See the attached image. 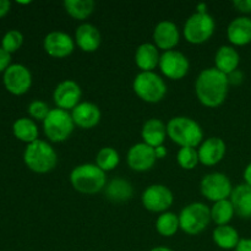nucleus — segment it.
<instances>
[{
	"mask_svg": "<svg viewBox=\"0 0 251 251\" xmlns=\"http://www.w3.org/2000/svg\"><path fill=\"white\" fill-rule=\"evenodd\" d=\"M82 91L80 85L74 80H64L58 83L53 92V100L56 108L64 110H73L80 104Z\"/></svg>",
	"mask_w": 251,
	"mask_h": 251,
	"instance_id": "4468645a",
	"label": "nucleus"
},
{
	"mask_svg": "<svg viewBox=\"0 0 251 251\" xmlns=\"http://www.w3.org/2000/svg\"><path fill=\"white\" fill-rule=\"evenodd\" d=\"M228 76V81H229V85H234V86H239L240 83L244 81V75H243L242 71L235 70L233 71L232 74H229Z\"/></svg>",
	"mask_w": 251,
	"mask_h": 251,
	"instance_id": "e433bc0d",
	"label": "nucleus"
},
{
	"mask_svg": "<svg viewBox=\"0 0 251 251\" xmlns=\"http://www.w3.org/2000/svg\"><path fill=\"white\" fill-rule=\"evenodd\" d=\"M43 48L49 56L63 59L70 55L75 49V39L61 31H51L44 37Z\"/></svg>",
	"mask_w": 251,
	"mask_h": 251,
	"instance_id": "ddd939ff",
	"label": "nucleus"
},
{
	"mask_svg": "<svg viewBox=\"0 0 251 251\" xmlns=\"http://www.w3.org/2000/svg\"><path fill=\"white\" fill-rule=\"evenodd\" d=\"M95 1L93 0H65L64 7L65 11L70 15L73 19L83 20L88 19L95 11Z\"/></svg>",
	"mask_w": 251,
	"mask_h": 251,
	"instance_id": "cd10ccee",
	"label": "nucleus"
},
{
	"mask_svg": "<svg viewBox=\"0 0 251 251\" xmlns=\"http://www.w3.org/2000/svg\"><path fill=\"white\" fill-rule=\"evenodd\" d=\"M27 112H28L29 117L34 120H38V122H44L47 117H48L49 112H50V108L43 100H32L31 103L27 107Z\"/></svg>",
	"mask_w": 251,
	"mask_h": 251,
	"instance_id": "72a5a7b5",
	"label": "nucleus"
},
{
	"mask_svg": "<svg viewBox=\"0 0 251 251\" xmlns=\"http://www.w3.org/2000/svg\"><path fill=\"white\" fill-rule=\"evenodd\" d=\"M11 65V54L5 51L4 49L0 47V73H5L9 66Z\"/></svg>",
	"mask_w": 251,
	"mask_h": 251,
	"instance_id": "f704fd0d",
	"label": "nucleus"
},
{
	"mask_svg": "<svg viewBox=\"0 0 251 251\" xmlns=\"http://www.w3.org/2000/svg\"><path fill=\"white\" fill-rule=\"evenodd\" d=\"M71 117L76 126L81 129H93L97 126L102 118L100 108L92 102H81L71 110Z\"/></svg>",
	"mask_w": 251,
	"mask_h": 251,
	"instance_id": "a211bd4d",
	"label": "nucleus"
},
{
	"mask_svg": "<svg viewBox=\"0 0 251 251\" xmlns=\"http://www.w3.org/2000/svg\"><path fill=\"white\" fill-rule=\"evenodd\" d=\"M158 48L153 43H142L135 53V63L141 73H151L159 65Z\"/></svg>",
	"mask_w": 251,
	"mask_h": 251,
	"instance_id": "4be33fe9",
	"label": "nucleus"
},
{
	"mask_svg": "<svg viewBox=\"0 0 251 251\" xmlns=\"http://www.w3.org/2000/svg\"><path fill=\"white\" fill-rule=\"evenodd\" d=\"M212 239L223 250H234L240 242L239 233L232 226H217L212 233Z\"/></svg>",
	"mask_w": 251,
	"mask_h": 251,
	"instance_id": "a878e982",
	"label": "nucleus"
},
{
	"mask_svg": "<svg viewBox=\"0 0 251 251\" xmlns=\"http://www.w3.org/2000/svg\"><path fill=\"white\" fill-rule=\"evenodd\" d=\"M19 2V4H24V5H26V4H29V2L31 1H17Z\"/></svg>",
	"mask_w": 251,
	"mask_h": 251,
	"instance_id": "c03bdc74",
	"label": "nucleus"
},
{
	"mask_svg": "<svg viewBox=\"0 0 251 251\" xmlns=\"http://www.w3.org/2000/svg\"><path fill=\"white\" fill-rule=\"evenodd\" d=\"M70 183L78 193L93 195L104 190L107 185V176L96 163H83L76 166L71 171Z\"/></svg>",
	"mask_w": 251,
	"mask_h": 251,
	"instance_id": "f03ea898",
	"label": "nucleus"
},
{
	"mask_svg": "<svg viewBox=\"0 0 251 251\" xmlns=\"http://www.w3.org/2000/svg\"><path fill=\"white\" fill-rule=\"evenodd\" d=\"M215 28V20L210 14L195 12L186 20L183 28V34L189 43L202 44L213 36Z\"/></svg>",
	"mask_w": 251,
	"mask_h": 251,
	"instance_id": "6e6552de",
	"label": "nucleus"
},
{
	"mask_svg": "<svg viewBox=\"0 0 251 251\" xmlns=\"http://www.w3.org/2000/svg\"><path fill=\"white\" fill-rule=\"evenodd\" d=\"M228 41L233 46H247L251 43V19L248 16H239L233 20L227 28Z\"/></svg>",
	"mask_w": 251,
	"mask_h": 251,
	"instance_id": "aec40b11",
	"label": "nucleus"
},
{
	"mask_svg": "<svg viewBox=\"0 0 251 251\" xmlns=\"http://www.w3.org/2000/svg\"><path fill=\"white\" fill-rule=\"evenodd\" d=\"M196 12H198V14H208L207 4H205V2H200V4L196 5Z\"/></svg>",
	"mask_w": 251,
	"mask_h": 251,
	"instance_id": "79ce46f5",
	"label": "nucleus"
},
{
	"mask_svg": "<svg viewBox=\"0 0 251 251\" xmlns=\"http://www.w3.org/2000/svg\"><path fill=\"white\" fill-rule=\"evenodd\" d=\"M229 91V81L226 74L216 68H208L199 74L195 81V93L202 105L217 108L225 103Z\"/></svg>",
	"mask_w": 251,
	"mask_h": 251,
	"instance_id": "f257e3e1",
	"label": "nucleus"
},
{
	"mask_svg": "<svg viewBox=\"0 0 251 251\" xmlns=\"http://www.w3.org/2000/svg\"><path fill=\"white\" fill-rule=\"evenodd\" d=\"M22 44H24V34L19 29H10L1 38V48L9 54L19 50Z\"/></svg>",
	"mask_w": 251,
	"mask_h": 251,
	"instance_id": "473e14b6",
	"label": "nucleus"
},
{
	"mask_svg": "<svg viewBox=\"0 0 251 251\" xmlns=\"http://www.w3.org/2000/svg\"><path fill=\"white\" fill-rule=\"evenodd\" d=\"M227 146L221 137H208L199 146V159L203 166H216L226 156Z\"/></svg>",
	"mask_w": 251,
	"mask_h": 251,
	"instance_id": "f3484780",
	"label": "nucleus"
},
{
	"mask_svg": "<svg viewBox=\"0 0 251 251\" xmlns=\"http://www.w3.org/2000/svg\"><path fill=\"white\" fill-rule=\"evenodd\" d=\"M156 229L162 237H173L180 229L179 216L169 211L161 213L156 221Z\"/></svg>",
	"mask_w": 251,
	"mask_h": 251,
	"instance_id": "c85d7f7f",
	"label": "nucleus"
},
{
	"mask_svg": "<svg viewBox=\"0 0 251 251\" xmlns=\"http://www.w3.org/2000/svg\"><path fill=\"white\" fill-rule=\"evenodd\" d=\"M200 191L202 196L213 203L218 201L229 200L232 195L233 186L232 181L226 174L220 172L208 173L201 179Z\"/></svg>",
	"mask_w": 251,
	"mask_h": 251,
	"instance_id": "1a4fd4ad",
	"label": "nucleus"
},
{
	"mask_svg": "<svg viewBox=\"0 0 251 251\" xmlns=\"http://www.w3.org/2000/svg\"><path fill=\"white\" fill-rule=\"evenodd\" d=\"M120 162V156L118 151L113 147H102L96 156V164L104 173L114 171Z\"/></svg>",
	"mask_w": 251,
	"mask_h": 251,
	"instance_id": "7c9ffc66",
	"label": "nucleus"
},
{
	"mask_svg": "<svg viewBox=\"0 0 251 251\" xmlns=\"http://www.w3.org/2000/svg\"><path fill=\"white\" fill-rule=\"evenodd\" d=\"M211 222V211L202 202H191L179 215L180 229L189 235H198L207 228Z\"/></svg>",
	"mask_w": 251,
	"mask_h": 251,
	"instance_id": "0eeeda50",
	"label": "nucleus"
},
{
	"mask_svg": "<svg viewBox=\"0 0 251 251\" xmlns=\"http://www.w3.org/2000/svg\"><path fill=\"white\" fill-rule=\"evenodd\" d=\"M229 200L235 215L244 220L251 218V186L244 183L233 188Z\"/></svg>",
	"mask_w": 251,
	"mask_h": 251,
	"instance_id": "5701e85b",
	"label": "nucleus"
},
{
	"mask_svg": "<svg viewBox=\"0 0 251 251\" xmlns=\"http://www.w3.org/2000/svg\"><path fill=\"white\" fill-rule=\"evenodd\" d=\"M233 6L243 14H251V0H234Z\"/></svg>",
	"mask_w": 251,
	"mask_h": 251,
	"instance_id": "c9c22d12",
	"label": "nucleus"
},
{
	"mask_svg": "<svg viewBox=\"0 0 251 251\" xmlns=\"http://www.w3.org/2000/svg\"><path fill=\"white\" fill-rule=\"evenodd\" d=\"M240 63V55L232 46H222L218 48L215 55V65L221 73L229 75L233 71L238 70Z\"/></svg>",
	"mask_w": 251,
	"mask_h": 251,
	"instance_id": "b1692460",
	"label": "nucleus"
},
{
	"mask_svg": "<svg viewBox=\"0 0 251 251\" xmlns=\"http://www.w3.org/2000/svg\"><path fill=\"white\" fill-rule=\"evenodd\" d=\"M71 113L68 110L54 108L43 122V131L49 141L64 142L71 136L75 129Z\"/></svg>",
	"mask_w": 251,
	"mask_h": 251,
	"instance_id": "423d86ee",
	"label": "nucleus"
},
{
	"mask_svg": "<svg viewBox=\"0 0 251 251\" xmlns=\"http://www.w3.org/2000/svg\"><path fill=\"white\" fill-rule=\"evenodd\" d=\"M176 162L180 168L185 171H193L200 163L198 150L194 147H180L176 154Z\"/></svg>",
	"mask_w": 251,
	"mask_h": 251,
	"instance_id": "2f4dec72",
	"label": "nucleus"
},
{
	"mask_svg": "<svg viewBox=\"0 0 251 251\" xmlns=\"http://www.w3.org/2000/svg\"><path fill=\"white\" fill-rule=\"evenodd\" d=\"M141 201L144 207L150 212L163 213L167 212L173 205L174 195L168 186L153 184L142 193Z\"/></svg>",
	"mask_w": 251,
	"mask_h": 251,
	"instance_id": "9d476101",
	"label": "nucleus"
},
{
	"mask_svg": "<svg viewBox=\"0 0 251 251\" xmlns=\"http://www.w3.org/2000/svg\"><path fill=\"white\" fill-rule=\"evenodd\" d=\"M10 7H11V2L9 0H0V19L6 16L7 12L10 11Z\"/></svg>",
	"mask_w": 251,
	"mask_h": 251,
	"instance_id": "58836bf2",
	"label": "nucleus"
},
{
	"mask_svg": "<svg viewBox=\"0 0 251 251\" xmlns=\"http://www.w3.org/2000/svg\"><path fill=\"white\" fill-rule=\"evenodd\" d=\"M24 162L27 168L34 173L46 174L56 167L58 154L51 145L38 139L26 146L24 152Z\"/></svg>",
	"mask_w": 251,
	"mask_h": 251,
	"instance_id": "20e7f679",
	"label": "nucleus"
},
{
	"mask_svg": "<svg viewBox=\"0 0 251 251\" xmlns=\"http://www.w3.org/2000/svg\"><path fill=\"white\" fill-rule=\"evenodd\" d=\"M153 44L158 49H163L164 51L173 50L178 46L180 41V33L179 28L174 22L164 20L158 22L153 29Z\"/></svg>",
	"mask_w": 251,
	"mask_h": 251,
	"instance_id": "dca6fc26",
	"label": "nucleus"
},
{
	"mask_svg": "<svg viewBox=\"0 0 251 251\" xmlns=\"http://www.w3.org/2000/svg\"><path fill=\"white\" fill-rule=\"evenodd\" d=\"M243 176H244L245 184H248V185L251 186V163H249L247 167H245Z\"/></svg>",
	"mask_w": 251,
	"mask_h": 251,
	"instance_id": "a19ab883",
	"label": "nucleus"
},
{
	"mask_svg": "<svg viewBox=\"0 0 251 251\" xmlns=\"http://www.w3.org/2000/svg\"><path fill=\"white\" fill-rule=\"evenodd\" d=\"M234 251H251V238L240 239L239 244H238Z\"/></svg>",
	"mask_w": 251,
	"mask_h": 251,
	"instance_id": "4c0bfd02",
	"label": "nucleus"
},
{
	"mask_svg": "<svg viewBox=\"0 0 251 251\" xmlns=\"http://www.w3.org/2000/svg\"><path fill=\"white\" fill-rule=\"evenodd\" d=\"M105 198L112 202L122 203L129 201L134 195V188L126 179L114 178L108 181L104 188Z\"/></svg>",
	"mask_w": 251,
	"mask_h": 251,
	"instance_id": "393cba45",
	"label": "nucleus"
},
{
	"mask_svg": "<svg viewBox=\"0 0 251 251\" xmlns=\"http://www.w3.org/2000/svg\"><path fill=\"white\" fill-rule=\"evenodd\" d=\"M211 211V221L217 226H227L234 217V208H233L230 200L218 201L213 203Z\"/></svg>",
	"mask_w": 251,
	"mask_h": 251,
	"instance_id": "c756f323",
	"label": "nucleus"
},
{
	"mask_svg": "<svg viewBox=\"0 0 251 251\" xmlns=\"http://www.w3.org/2000/svg\"><path fill=\"white\" fill-rule=\"evenodd\" d=\"M75 44L86 53H93L97 50L102 42L100 29L92 24H81L75 31Z\"/></svg>",
	"mask_w": 251,
	"mask_h": 251,
	"instance_id": "6ab92c4d",
	"label": "nucleus"
},
{
	"mask_svg": "<svg viewBox=\"0 0 251 251\" xmlns=\"http://www.w3.org/2000/svg\"><path fill=\"white\" fill-rule=\"evenodd\" d=\"M154 153H156V158L157 159H162L164 158V157L167 156V153H168V151H167L166 147L162 145V146H158L154 149Z\"/></svg>",
	"mask_w": 251,
	"mask_h": 251,
	"instance_id": "ea45409f",
	"label": "nucleus"
},
{
	"mask_svg": "<svg viewBox=\"0 0 251 251\" xmlns=\"http://www.w3.org/2000/svg\"><path fill=\"white\" fill-rule=\"evenodd\" d=\"M167 136V125L161 119L152 118L145 122L141 130L142 142L156 149L163 145Z\"/></svg>",
	"mask_w": 251,
	"mask_h": 251,
	"instance_id": "412c9836",
	"label": "nucleus"
},
{
	"mask_svg": "<svg viewBox=\"0 0 251 251\" xmlns=\"http://www.w3.org/2000/svg\"><path fill=\"white\" fill-rule=\"evenodd\" d=\"M132 90L137 97L146 103H158L166 97L167 85L156 73H140L135 76Z\"/></svg>",
	"mask_w": 251,
	"mask_h": 251,
	"instance_id": "39448f33",
	"label": "nucleus"
},
{
	"mask_svg": "<svg viewBox=\"0 0 251 251\" xmlns=\"http://www.w3.org/2000/svg\"><path fill=\"white\" fill-rule=\"evenodd\" d=\"M167 135L180 147L200 146L203 141V131L198 122L189 117H174L167 124Z\"/></svg>",
	"mask_w": 251,
	"mask_h": 251,
	"instance_id": "7ed1b4c3",
	"label": "nucleus"
},
{
	"mask_svg": "<svg viewBox=\"0 0 251 251\" xmlns=\"http://www.w3.org/2000/svg\"><path fill=\"white\" fill-rule=\"evenodd\" d=\"M127 166L135 172H147L154 166L157 158L153 147L145 142H139L130 147L127 152Z\"/></svg>",
	"mask_w": 251,
	"mask_h": 251,
	"instance_id": "2eb2a0df",
	"label": "nucleus"
},
{
	"mask_svg": "<svg viewBox=\"0 0 251 251\" xmlns=\"http://www.w3.org/2000/svg\"><path fill=\"white\" fill-rule=\"evenodd\" d=\"M150 251H173V250L169 249V248H167V247H156Z\"/></svg>",
	"mask_w": 251,
	"mask_h": 251,
	"instance_id": "37998d69",
	"label": "nucleus"
},
{
	"mask_svg": "<svg viewBox=\"0 0 251 251\" xmlns=\"http://www.w3.org/2000/svg\"><path fill=\"white\" fill-rule=\"evenodd\" d=\"M2 83L7 92L14 96H22L31 88L32 74L29 69L22 64H11L5 70Z\"/></svg>",
	"mask_w": 251,
	"mask_h": 251,
	"instance_id": "9b49d317",
	"label": "nucleus"
},
{
	"mask_svg": "<svg viewBox=\"0 0 251 251\" xmlns=\"http://www.w3.org/2000/svg\"><path fill=\"white\" fill-rule=\"evenodd\" d=\"M14 136L25 144H32L38 140V126L31 118H19L12 124Z\"/></svg>",
	"mask_w": 251,
	"mask_h": 251,
	"instance_id": "bb28decb",
	"label": "nucleus"
},
{
	"mask_svg": "<svg viewBox=\"0 0 251 251\" xmlns=\"http://www.w3.org/2000/svg\"><path fill=\"white\" fill-rule=\"evenodd\" d=\"M159 69L167 78L181 80L185 77L190 69V63L185 54L179 50L164 51L159 59Z\"/></svg>",
	"mask_w": 251,
	"mask_h": 251,
	"instance_id": "f8f14e48",
	"label": "nucleus"
}]
</instances>
